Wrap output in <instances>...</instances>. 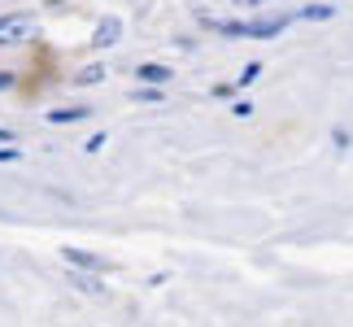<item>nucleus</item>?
<instances>
[{"mask_svg":"<svg viewBox=\"0 0 353 327\" xmlns=\"http://www.w3.org/2000/svg\"><path fill=\"white\" fill-rule=\"evenodd\" d=\"M219 31L227 35H249V39H270V35H279L283 26H288V18H257V22H214Z\"/></svg>","mask_w":353,"mask_h":327,"instance_id":"f257e3e1","label":"nucleus"},{"mask_svg":"<svg viewBox=\"0 0 353 327\" xmlns=\"http://www.w3.org/2000/svg\"><path fill=\"white\" fill-rule=\"evenodd\" d=\"M118 35H122V22L118 18H101V26H97V48H110V44H118Z\"/></svg>","mask_w":353,"mask_h":327,"instance_id":"f03ea898","label":"nucleus"},{"mask_svg":"<svg viewBox=\"0 0 353 327\" xmlns=\"http://www.w3.org/2000/svg\"><path fill=\"white\" fill-rule=\"evenodd\" d=\"M61 257H65L70 266H83V270H105L101 257H97V253H83V249H61Z\"/></svg>","mask_w":353,"mask_h":327,"instance_id":"7ed1b4c3","label":"nucleus"},{"mask_svg":"<svg viewBox=\"0 0 353 327\" xmlns=\"http://www.w3.org/2000/svg\"><path fill=\"white\" fill-rule=\"evenodd\" d=\"M135 79H144V83H166V79H170V70H166V66H153V61H148V66H140V70H135Z\"/></svg>","mask_w":353,"mask_h":327,"instance_id":"20e7f679","label":"nucleus"},{"mask_svg":"<svg viewBox=\"0 0 353 327\" xmlns=\"http://www.w3.org/2000/svg\"><path fill=\"white\" fill-rule=\"evenodd\" d=\"M79 118H88V109L79 105V109H52L48 122H79Z\"/></svg>","mask_w":353,"mask_h":327,"instance_id":"39448f33","label":"nucleus"},{"mask_svg":"<svg viewBox=\"0 0 353 327\" xmlns=\"http://www.w3.org/2000/svg\"><path fill=\"white\" fill-rule=\"evenodd\" d=\"M26 26H31V22H26V18H22V13H13V18H0V35H13V31H26Z\"/></svg>","mask_w":353,"mask_h":327,"instance_id":"423d86ee","label":"nucleus"},{"mask_svg":"<svg viewBox=\"0 0 353 327\" xmlns=\"http://www.w3.org/2000/svg\"><path fill=\"white\" fill-rule=\"evenodd\" d=\"M332 13H336L332 5H310V9H301V18H310V22H327Z\"/></svg>","mask_w":353,"mask_h":327,"instance_id":"0eeeda50","label":"nucleus"},{"mask_svg":"<svg viewBox=\"0 0 353 327\" xmlns=\"http://www.w3.org/2000/svg\"><path fill=\"white\" fill-rule=\"evenodd\" d=\"M257 75H262V66H257V61H249V66H244V75L236 79V83H240V88H249V83H257Z\"/></svg>","mask_w":353,"mask_h":327,"instance_id":"6e6552de","label":"nucleus"},{"mask_svg":"<svg viewBox=\"0 0 353 327\" xmlns=\"http://www.w3.org/2000/svg\"><path fill=\"white\" fill-rule=\"evenodd\" d=\"M101 79H105V70H101V66H92V70L79 75V83H101Z\"/></svg>","mask_w":353,"mask_h":327,"instance_id":"1a4fd4ad","label":"nucleus"},{"mask_svg":"<svg viewBox=\"0 0 353 327\" xmlns=\"http://www.w3.org/2000/svg\"><path fill=\"white\" fill-rule=\"evenodd\" d=\"M22 153H18V148H0V161H18Z\"/></svg>","mask_w":353,"mask_h":327,"instance_id":"9d476101","label":"nucleus"},{"mask_svg":"<svg viewBox=\"0 0 353 327\" xmlns=\"http://www.w3.org/2000/svg\"><path fill=\"white\" fill-rule=\"evenodd\" d=\"M9 83H13V79H9V75H0V88H9Z\"/></svg>","mask_w":353,"mask_h":327,"instance_id":"9b49d317","label":"nucleus"},{"mask_svg":"<svg viewBox=\"0 0 353 327\" xmlns=\"http://www.w3.org/2000/svg\"><path fill=\"white\" fill-rule=\"evenodd\" d=\"M0 140H13V135H9V131H5V127H0Z\"/></svg>","mask_w":353,"mask_h":327,"instance_id":"f8f14e48","label":"nucleus"}]
</instances>
